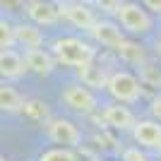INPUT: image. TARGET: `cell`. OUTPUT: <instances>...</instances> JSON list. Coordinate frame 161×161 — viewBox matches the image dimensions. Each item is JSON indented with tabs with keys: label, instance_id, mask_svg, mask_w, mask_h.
Listing matches in <instances>:
<instances>
[{
	"label": "cell",
	"instance_id": "obj_3",
	"mask_svg": "<svg viewBox=\"0 0 161 161\" xmlns=\"http://www.w3.org/2000/svg\"><path fill=\"white\" fill-rule=\"evenodd\" d=\"M118 19L128 34H147L152 29V17L140 3H123Z\"/></svg>",
	"mask_w": 161,
	"mask_h": 161
},
{
	"label": "cell",
	"instance_id": "obj_5",
	"mask_svg": "<svg viewBox=\"0 0 161 161\" xmlns=\"http://www.w3.org/2000/svg\"><path fill=\"white\" fill-rule=\"evenodd\" d=\"M60 99L65 101L67 108H72V111H77V113H92V111L99 106L94 92L87 89L82 82H80V84H67V87L63 89Z\"/></svg>",
	"mask_w": 161,
	"mask_h": 161
},
{
	"label": "cell",
	"instance_id": "obj_2",
	"mask_svg": "<svg viewBox=\"0 0 161 161\" xmlns=\"http://www.w3.org/2000/svg\"><path fill=\"white\" fill-rule=\"evenodd\" d=\"M108 92L118 103H135L140 101L142 96V82L135 77L128 70H118V72H111V80H108Z\"/></svg>",
	"mask_w": 161,
	"mask_h": 161
},
{
	"label": "cell",
	"instance_id": "obj_21",
	"mask_svg": "<svg viewBox=\"0 0 161 161\" xmlns=\"http://www.w3.org/2000/svg\"><path fill=\"white\" fill-rule=\"evenodd\" d=\"M123 161H149V159L142 154L140 147H130V149H125V152H123Z\"/></svg>",
	"mask_w": 161,
	"mask_h": 161
},
{
	"label": "cell",
	"instance_id": "obj_12",
	"mask_svg": "<svg viewBox=\"0 0 161 161\" xmlns=\"http://www.w3.org/2000/svg\"><path fill=\"white\" fill-rule=\"evenodd\" d=\"M24 60L27 67L39 75H51L55 67V55L43 51V48H34V51H24Z\"/></svg>",
	"mask_w": 161,
	"mask_h": 161
},
{
	"label": "cell",
	"instance_id": "obj_23",
	"mask_svg": "<svg viewBox=\"0 0 161 161\" xmlns=\"http://www.w3.org/2000/svg\"><path fill=\"white\" fill-rule=\"evenodd\" d=\"M144 7H149V10H154V12L161 14V0H147V3H144Z\"/></svg>",
	"mask_w": 161,
	"mask_h": 161
},
{
	"label": "cell",
	"instance_id": "obj_10",
	"mask_svg": "<svg viewBox=\"0 0 161 161\" xmlns=\"http://www.w3.org/2000/svg\"><path fill=\"white\" fill-rule=\"evenodd\" d=\"M92 36H94L96 43H101V46H106V48H118L125 41V36H123V29L115 24V22H99L94 27V31H92Z\"/></svg>",
	"mask_w": 161,
	"mask_h": 161
},
{
	"label": "cell",
	"instance_id": "obj_13",
	"mask_svg": "<svg viewBox=\"0 0 161 161\" xmlns=\"http://www.w3.org/2000/svg\"><path fill=\"white\" fill-rule=\"evenodd\" d=\"M77 75H80L82 84H84L87 89L89 87H94V89L108 87V80H111V75H108L101 65H96V63H92V65H87V67H80Z\"/></svg>",
	"mask_w": 161,
	"mask_h": 161
},
{
	"label": "cell",
	"instance_id": "obj_20",
	"mask_svg": "<svg viewBox=\"0 0 161 161\" xmlns=\"http://www.w3.org/2000/svg\"><path fill=\"white\" fill-rule=\"evenodd\" d=\"M24 113H29L31 118H46V106H43L41 101H27Z\"/></svg>",
	"mask_w": 161,
	"mask_h": 161
},
{
	"label": "cell",
	"instance_id": "obj_1",
	"mask_svg": "<svg viewBox=\"0 0 161 161\" xmlns=\"http://www.w3.org/2000/svg\"><path fill=\"white\" fill-rule=\"evenodd\" d=\"M53 55H55V60H58V63L80 70V67H87V65L94 63L96 51L89 46L87 41L67 36V39H58L53 43Z\"/></svg>",
	"mask_w": 161,
	"mask_h": 161
},
{
	"label": "cell",
	"instance_id": "obj_24",
	"mask_svg": "<svg viewBox=\"0 0 161 161\" xmlns=\"http://www.w3.org/2000/svg\"><path fill=\"white\" fill-rule=\"evenodd\" d=\"M154 53H156V55H159V58H161V39H159V41H156V43H154Z\"/></svg>",
	"mask_w": 161,
	"mask_h": 161
},
{
	"label": "cell",
	"instance_id": "obj_15",
	"mask_svg": "<svg viewBox=\"0 0 161 161\" xmlns=\"http://www.w3.org/2000/svg\"><path fill=\"white\" fill-rule=\"evenodd\" d=\"M14 39H17V43H24L27 51H34V48H41L43 34L36 24H17L14 27Z\"/></svg>",
	"mask_w": 161,
	"mask_h": 161
},
{
	"label": "cell",
	"instance_id": "obj_25",
	"mask_svg": "<svg viewBox=\"0 0 161 161\" xmlns=\"http://www.w3.org/2000/svg\"><path fill=\"white\" fill-rule=\"evenodd\" d=\"M159 154H161V149H159Z\"/></svg>",
	"mask_w": 161,
	"mask_h": 161
},
{
	"label": "cell",
	"instance_id": "obj_8",
	"mask_svg": "<svg viewBox=\"0 0 161 161\" xmlns=\"http://www.w3.org/2000/svg\"><path fill=\"white\" fill-rule=\"evenodd\" d=\"M132 137L144 149H161V125H159V120H140L132 130Z\"/></svg>",
	"mask_w": 161,
	"mask_h": 161
},
{
	"label": "cell",
	"instance_id": "obj_7",
	"mask_svg": "<svg viewBox=\"0 0 161 161\" xmlns=\"http://www.w3.org/2000/svg\"><path fill=\"white\" fill-rule=\"evenodd\" d=\"M24 10H27L29 19H31L36 27H53V24H58V19H60V10H58V5H53V3L31 0V3L24 5Z\"/></svg>",
	"mask_w": 161,
	"mask_h": 161
},
{
	"label": "cell",
	"instance_id": "obj_17",
	"mask_svg": "<svg viewBox=\"0 0 161 161\" xmlns=\"http://www.w3.org/2000/svg\"><path fill=\"white\" fill-rule=\"evenodd\" d=\"M39 161H80L77 154L67 147H53V149H46L43 154L39 156Z\"/></svg>",
	"mask_w": 161,
	"mask_h": 161
},
{
	"label": "cell",
	"instance_id": "obj_6",
	"mask_svg": "<svg viewBox=\"0 0 161 161\" xmlns=\"http://www.w3.org/2000/svg\"><path fill=\"white\" fill-rule=\"evenodd\" d=\"M58 10H60V17H65L70 24H75L77 29H89L94 31V27L99 24L94 10L84 3H58Z\"/></svg>",
	"mask_w": 161,
	"mask_h": 161
},
{
	"label": "cell",
	"instance_id": "obj_9",
	"mask_svg": "<svg viewBox=\"0 0 161 161\" xmlns=\"http://www.w3.org/2000/svg\"><path fill=\"white\" fill-rule=\"evenodd\" d=\"M103 120L115 130H135L137 120H135L132 111L128 106H120V103H113V106H106L103 108Z\"/></svg>",
	"mask_w": 161,
	"mask_h": 161
},
{
	"label": "cell",
	"instance_id": "obj_14",
	"mask_svg": "<svg viewBox=\"0 0 161 161\" xmlns=\"http://www.w3.org/2000/svg\"><path fill=\"white\" fill-rule=\"evenodd\" d=\"M118 51V55H120V60H125V63H130V65H137V67H144L147 65V51L137 43V41H130V39H125L120 43V46L115 48Z\"/></svg>",
	"mask_w": 161,
	"mask_h": 161
},
{
	"label": "cell",
	"instance_id": "obj_18",
	"mask_svg": "<svg viewBox=\"0 0 161 161\" xmlns=\"http://www.w3.org/2000/svg\"><path fill=\"white\" fill-rule=\"evenodd\" d=\"M140 82L149 87H161V67L154 63H147L144 67H140Z\"/></svg>",
	"mask_w": 161,
	"mask_h": 161
},
{
	"label": "cell",
	"instance_id": "obj_16",
	"mask_svg": "<svg viewBox=\"0 0 161 161\" xmlns=\"http://www.w3.org/2000/svg\"><path fill=\"white\" fill-rule=\"evenodd\" d=\"M0 106H3L5 113H17V111H24L27 101L22 99V94L14 87L3 84V87H0Z\"/></svg>",
	"mask_w": 161,
	"mask_h": 161
},
{
	"label": "cell",
	"instance_id": "obj_4",
	"mask_svg": "<svg viewBox=\"0 0 161 161\" xmlns=\"http://www.w3.org/2000/svg\"><path fill=\"white\" fill-rule=\"evenodd\" d=\"M46 135L55 144H63V147H67V149L77 147L82 142L80 128H77L72 120H67V118H48L46 120Z\"/></svg>",
	"mask_w": 161,
	"mask_h": 161
},
{
	"label": "cell",
	"instance_id": "obj_19",
	"mask_svg": "<svg viewBox=\"0 0 161 161\" xmlns=\"http://www.w3.org/2000/svg\"><path fill=\"white\" fill-rule=\"evenodd\" d=\"M14 43H17V39H14V27L7 19H0V46H3V51H10Z\"/></svg>",
	"mask_w": 161,
	"mask_h": 161
},
{
	"label": "cell",
	"instance_id": "obj_22",
	"mask_svg": "<svg viewBox=\"0 0 161 161\" xmlns=\"http://www.w3.org/2000/svg\"><path fill=\"white\" fill-rule=\"evenodd\" d=\"M152 115H154L156 120L161 123V96H159V99H154V101H152Z\"/></svg>",
	"mask_w": 161,
	"mask_h": 161
},
{
	"label": "cell",
	"instance_id": "obj_11",
	"mask_svg": "<svg viewBox=\"0 0 161 161\" xmlns=\"http://www.w3.org/2000/svg\"><path fill=\"white\" fill-rule=\"evenodd\" d=\"M27 60L22 58L14 48H10V51H3L0 53V72H3V77L5 80H17V77H22V75L27 72Z\"/></svg>",
	"mask_w": 161,
	"mask_h": 161
}]
</instances>
